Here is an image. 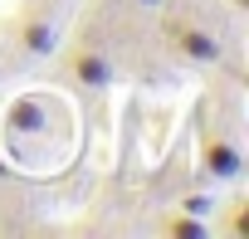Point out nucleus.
I'll list each match as a JSON object with an SVG mask.
<instances>
[{"label": "nucleus", "mask_w": 249, "mask_h": 239, "mask_svg": "<svg viewBox=\"0 0 249 239\" xmlns=\"http://www.w3.org/2000/svg\"><path fill=\"white\" fill-rule=\"evenodd\" d=\"M166 39H171L176 59H186V64H220V59H225V44H220V34H210L205 25L176 20V25H166Z\"/></svg>", "instance_id": "20e7f679"}, {"label": "nucleus", "mask_w": 249, "mask_h": 239, "mask_svg": "<svg viewBox=\"0 0 249 239\" xmlns=\"http://www.w3.org/2000/svg\"><path fill=\"white\" fill-rule=\"evenodd\" d=\"M15 49L25 59H54L59 49V34H54V15L44 5H25L15 15Z\"/></svg>", "instance_id": "7ed1b4c3"}, {"label": "nucleus", "mask_w": 249, "mask_h": 239, "mask_svg": "<svg viewBox=\"0 0 249 239\" xmlns=\"http://www.w3.org/2000/svg\"><path fill=\"white\" fill-rule=\"evenodd\" d=\"M132 5H142V10H157V5H161V0H132Z\"/></svg>", "instance_id": "1a4fd4ad"}, {"label": "nucleus", "mask_w": 249, "mask_h": 239, "mask_svg": "<svg viewBox=\"0 0 249 239\" xmlns=\"http://www.w3.org/2000/svg\"><path fill=\"white\" fill-rule=\"evenodd\" d=\"M161 234H171V239H205V234H210V224H205L200 215L176 210V215H166V220H161Z\"/></svg>", "instance_id": "423d86ee"}, {"label": "nucleus", "mask_w": 249, "mask_h": 239, "mask_svg": "<svg viewBox=\"0 0 249 239\" xmlns=\"http://www.w3.org/2000/svg\"><path fill=\"white\" fill-rule=\"evenodd\" d=\"M230 215H234V220H230L225 229H230V234H249V220H244V205H234Z\"/></svg>", "instance_id": "6e6552de"}, {"label": "nucleus", "mask_w": 249, "mask_h": 239, "mask_svg": "<svg viewBox=\"0 0 249 239\" xmlns=\"http://www.w3.org/2000/svg\"><path fill=\"white\" fill-rule=\"evenodd\" d=\"M181 210H186V215H210V210H215V200H210V195H186V200H181Z\"/></svg>", "instance_id": "0eeeda50"}, {"label": "nucleus", "mask_w": 249, "mask_h": 239, "mask_svg": "<svg viewBox=\"0 0 249 239\" xmlns=\"http://www.w3.org/2000/svg\"><path fill=\"white\" fill-rule=\"evenodd\" d=\"M59 68H64V78H69V83H78V88H88V93H107V88H112V78H117L112 59H107L103 49H88V44L64 49Z\"/></svg>", "instance_id": "f03ea898"}, {"label": "nucleus", "mask_w": 249, "mask_h": 239, "mask_svg": "<svg viewBox=\"0 0 249 239\" xmlns=\"http://www.w3.org/2000/svg\"><path fill=\"white\" fill-rule=\"evenodd\" d=\"M49 127H54V102H49V93H20V98H10L5 117H0V132H5L10 147H15V142L49 137Z\"/></svg>", "instance_id": "f257e3e1"}, {"label": "nucleus", "mask_w": 249, "mask_h": 239, "mask_svg": "<svg viewBox=\"0 0 249 239\" xmlns=\"http://www.w3.org/2000/svg\"><path fill=\"white\" fill-rule=\"evenodd\" d=\"M244 176V156L230 137L220 132H200V181H239Z\"/></svg>", "instance_id": "39448f33"}]
</instances>
